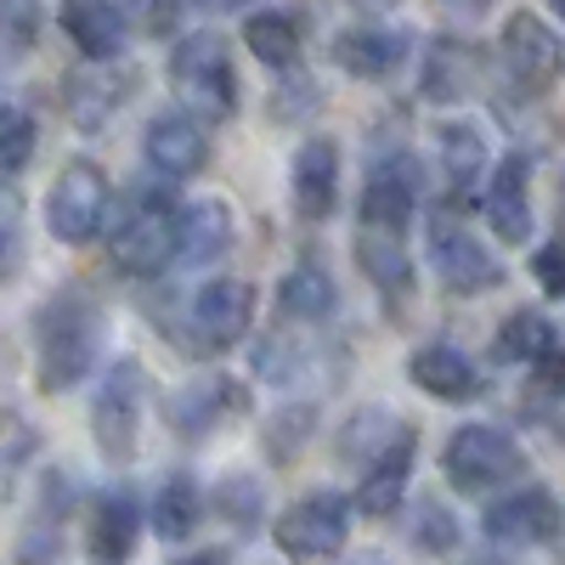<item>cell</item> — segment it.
<instances>
[{
    "instance_id": "12",
    "label": "cell",
    "mask_w": 565,
    "mask_h": 565,
    "mask_svg": "<svg viewBox=\"0 0 565 565\" xmlns=\"http://www.w3.org/2000/svg\"><path fill=\"white\" fill-rule=\"evenodd\" d=\"M141 159H148V170L164 175V181H186V175L204 170L210 136L193 114H153L148 130H141Z\"/></svg>"
},
{
    "instance_id": "30",
    "label": "cell",
    "mask_w": 565,
    "mask_h": 565,
    "mask_svg": "<svg viewBox=\"0 0 565 565\" xmlns=\"http://www.w3.org/2000/svg\"><path fill=\"white\" fill-rule=\"evenodd\" d=\"M119 103H125V85H119V79H103V74H79V79H68V114H74L85 130H97Z\"/></svg>"
},
{
    "instance_id": "34",
    "label": "cell",
    "mask_w": 565,
    "mask_h": 565,
    "mask_svg": "<svg viewBox=\"0 0 565 565\" xmlns=\"http://www.w3.org/2000/svg\"><path fill=\"white\" fill-rule=\"evenodd\" d=\"M0 34H7L12 45H34V34H40L34 0H0Z\"/></svg>"
},
{
    "instance_id": "5",
    "label": "cell",
    "mask_w": 565,
    "mask_h": 565,
    "mask_svg": "<svg viewBox=\"0 0 565 565\" xmlns=\"http://www.w3.org/2000/svg\"><path fill=\"white\" fill-rule=\"evenodd\" d=\"M108 204H114V186L103 175V164L74 159L57 170L52 193H45V226H52L57 244H90L97 232L108 226Z\"/></svg>"
},
{
    "instance_id": "36",
    "label": "cell",
    "mask_w": 565,
    "mask_h": 565,
    "mask_svg": "<svg viewBox=\"0 0 565 565\" xmlns=\"http://www.w3.org/2000/svg\"><path fill=\"white\" fill-rule=\"evenodd\" d=\"M18 266V199L0 193V277Z\"/></svg>"
},
{
    "instance_id": "25",
    "label": "cell",
    "mask_w": 565,
    "mask_h": 565,
    "mask_svg": "<svg viewBox=\"0 0 565 565\" xmlns=\"http://www.w3.org/2000/svg\"><path fill=\"white\" fill-rule=\"evenodd\" d=\"M204 521V492L193 476H170L159 492H153V532L164 543H186L193 526Z\"/></svg>"
},
{
    "instance_id": "33",
    "label": "cell",
    "mask_w": 565,
    "mask_h": 565,
    "mask_svg": "<svg viewBox=\"0 0 565 565\" xmlns=\"http://www.w3.org/2000/svg\"><path fill=\"white\" fill-rule=\"evenodd\" d=\"M452 543H458V521H452L441 503H430V509L418 514V548L424 554H447Z\"/></svg>"
},
{
    "instance_id": "32",
    "label": "cell",
    "mask_w": 565,
    "mask_h": 565,
    "mask_svg": "<svg viewBox=\"0 0 565 565\" xmlns=\"http://www.w3.org/2000/svg\"><path fill=\"white\" fill-rule=\"evenodd\" d=\"M34 159V119H0V181H12L23 175Z\"/></svg>"
},
{
    "instance_id": "23",
    "label": "cell",
    "mask_w": 565,
    "mask_h": 565,
    "mask_svg": "<svg viewBox=\"0 0 565 565\" xmlns=\"http://www.w3.org/2000/svg\"><path fill=\"white\" fill-rule=\"evenodd\" d=\"M334 306H340V289H334V277H328V266H317V260H300L277 289V311L289 322H328Z\"/></svg>"
},
{
    "instance_id": "1",
    "label": "cell",
    "mask_w": 565,
    "mask_h": 565,
    "mask_svg": "<svg viewBox=\"0 0 565 565\" xmlns=\"http://www.w3.org/2000/svg\"><path fill=\"white\" fill-rule=\"evenodd\" d=\"M103 351V317L90 306V295L63 289L57 300H45L34 317V362H40V391H74Z\"/></svg>"
},
{
    "instance_id": "14",
    "label": "cell",
    "mask_w": 565,
    "mask_h": 565,
    "mask_svg": "<svg viewBox=\"0 0 565 565\" xmlns=\"http://www.w3.org/2000/svg\"><path fill=\"white\" fill-rule=\"evenodd\" d=\"M289 199L300 210V221H322V215H334L340 204V148L334 141H300V153H295V170H289Z\"/></svg>"
},
{
    "instance_id": "27",
    "label": "cell",
    "mask_w": 565,
    "mask_h": 565,
    "mask_svg": "<svg viewBox=\"0 0 565 565\" xmlns=\"http://www.w3.org/2000/svg\"><path fill=\"white\" fill-rule=\"evenodd\" d=\"M244 45L266 63V68H289L300 57V23L289 12H255L244 23Z\"/></svg>"
},
{
    "instance_id": "41",
    "label": "cell",
    "mask_w": 565,
    "mask_h": 565,
    "mask_svg": "<svg viewBox=\"0 0 565 565\" xmlns=\"http://www.w3.org/2000/svg\"><path fill=\"white\" fill-rule=\"evenodd\" d=\"M554 12H559V23H565V0H554Z\"/></svg>"
},
{
    "instance_id": "26",
    "label": "cell",
    "mask_w": 565,
    "mask_h": 565,
    "mask_svg": "<svg viewBox=\"0 0 565 565\" xmlns=\"http://www.w3.org/2000/svg\"><path fill=\"white\" fill-rule=\"evenodd\" d=\"M436 153H441L447 181L463 193V186H476V181H481V170H487V136H481V125L452 119V125H441V130H436Z\"/></svg>"
},
{
    "instance_id": "16",
    "label": "cell",
    "mask_w": 565,
    "mask_h": 565,
    "mask_svg": "<svg viewBox=\"0 0 565 565\" xmlns=\"http://www.w3.org/2000/svg\"><path fill=\"white\" fill-rule=\"evenodd\" d=\"M407 481H413V430L402 424L396 441H385L380 452H373V469L362 476V487H356L351 503H356L362 514H373V521H385V514L402 503Z\"/></svg>"
},
{
    "instance_id": "22",
    "label": "cell",
    "mask_w": 565,
    "mask_h": 565,
    "mask_svg": "<svg viewBox=\"0 0 565 565\" xmlns=\"http://www.w3.org/2000/svg\"><path fill=\"white\" fill-rule=\"evenodd\" d=\"M356 266H362V277L373 282V289H385V295H407V282H413L407 244L391 226H362L356 232Z\"/></svg>"
},
{
    "instance_id": "31",
    "label": "cell",
    "mask_w": 565,
    "mask_h": 565,
    "mask_svg": "<svg viewBox=\"0 0 565 565\" xmlns=\"http://www.w3.org/2000/svg\"><path fill=\"white\" fill-rule=\"evenodd\" d=\"M186 12H193V0H125V23L148 40L175 34L186 23Z\"/></svg>"
},
{
    "instance_id": "2",
    "label": "cell",
    "mask_w": 565,
    "mask_h": 565,
    "mask_svg": "<svg viewBox=\"0 0 565 565\" xmlns=\"http://www.w3.org/2000/svg\"><path fill=\"white\" fill-rule=\"evenodd\" d=\"M170 85L193 119H232L238 114V74L221 34H186L170 52Z\"/></svg>"
},
{
    "instance_id": "37",
    "label": "cell",
    "mask_w": 565,
    "mask_h": 565,
    "mask_svg": "<svg viewBox=\"0 0 565 565\" xmlns=\"http://www.w3.org/2000/svg\"><path fill=\"white\" fill-rule=\"evenodd\" d=\"M532 367H537V385H543V391H554V396H565V351H559V345H554L548 356H537Z\"/></svg>"
},
{
    "instance_id": "38",
    "label": "cell",
    "mask_w": 565,
    "mask_h": 565,
    "mask_svg": "<svg viewBox=\"0 0 565 565\" xmlns=\"http://www.w3.org/2000/svg\"><path fill=\"white\" fill-rule=\"evenodd\" d=\"M175 565H226V548H210V554H186Z\"/></svg>"
},
{
    "instance_id": "6",
    "label": "cell",
    "mask_w": 565,
    "mask_h": 565,
    "mask_svg": "<svg viewBox=\"0 0 565 565\" xmlns=\"http://www.w3.org/2000/svg\"><path fill=\"white\" fill-rule=\"evenodd\" d=\"M351 521H356V503L345 492H306L271 521V537L289 559H322V554L345 548Z\"/></svg>"
},
{
    "instance_id": "24",
    "label": "cell",
    "mask_w": 565,
    "mask_h": 565,
    "mask_svg": "<svg viewBox=\"0 0 565 565\" xmlns=\"http://www.w3.org/2000/svg\"><path fill=\"white\" fill-rule=\"evenodd\" d=\"M232 407H238V391H232L226 380H199V385H186V391L170 402V424H175L186 441H199V436L215 430L221 413H232Z\"/></svg>"
},
{
    "instance_id": "13",
    "label": "cell",
    "mask_w": 565,
    "mask_h": 565,
    "mask_svg": "<svg viewBox=\"0 0 565 565\" xmlns=\"http://www.w3.org/2000/svg\"><path fill=\"white\" fill-rule=\"evenodd\" d=\"M526 186H532V159L503 153L492 181H487V193H481V215L503 244H526V232H532V193Z\"/></svg>"
},
{
    "instance_id": "20",
    "label": "cell",
    "mask_w": 565,
    "mask_h": 565,
    "mask_svg": "<svg viewBox=\"0 0 565 565\" xmlns=\"http://www.w3.org/2000/svg\"><path fill=\"white\" fill-rule=\"evenodd\" d=\"M407 57V34L396 29H345L334 40V63L351 79H391Z\"/></svg>"
},
{
    "instance_id": "19",
    "label": "cell",
    "mask_w": 565,
    "mask_h": 565,
    "mask_svg": "<svg viewBox=\"0 0 565 565\" xmlns=\"http://www.w3.org/2000/svg\"><path fill=\"white\" fill-rule=\"evenodd\" d=\"M63 29L90 63H114L125 52V7H114V0H68Z\"/></svg>"
},
{
    "instance_id": "21",
    "label": "cell",
    "mask_w": 565,
    "mask_h": 565,
    "mask_svg": "<svg viewBox=\"0 0 565 565\" xmlns=\"http://www.w3.org/2000/svg\"><path fill=\"white\" fill-rule=\"evenodd\" d=\"M141 543V503L130 492H108L90 509V554L103 565H125Z\"/></svg>"
},
{
    "instance_id": "42",
    "label": "cell",
    "mask_w": 565,
    "mask_h": 565,
    "mask_svg": "<svg viewBox=\"0 0 565 565\" xmlns=\"http://www.w3.org/2000/svg\"><path fill=\"white\" fill-rule=\"evenodd\" d=\"M0 119H7V97H0Z\"/></svg>"
},
{
    "instance_id": "29",
    "label": "cell",
    "mask_w": 565,
    "mask_h": 565,
    "mask_svg": "<svg viewBox=\"0 0 565 565\" xmlns=\"http://www.w3.org/2000/svg\"><path fill=\"white\" fill-rule=\"evenodd\" d=\"M554 351V322L543 317V311H509L503 317V328H498V356H509V362H537V356H548Z\"/></svg>"
},
{
    "instance_id": "8",
    "label": "cell",
    "mask_w": 565,
    "mask_h": 565,
    "mask_svg": "<svg viewBox=\"0 0 565 565\" xmlns=\"http://www.w3.org/2000/svg\"><path fill=\"white\" fill-rule=\"evenodd\" d=\"M141 396H148V373H141L130 356L108 367V380L97 391V407H90V436H97L103 458L130 463L141 447Z\"/></svg>"
},
{
    "instance_id": "4",
    "label": "cell",
    "mask_w": 565,
    "mask_h": 565,
    "mask_svg": "<svg viewBox=\"0 0 565 565\" xmlns=\"http://www.w3.org/2000/svg\"><path fill=\"white\" fill-rule=\"evenodd\" d=\"M521 441H514L509 430H498V424H463V430H452L447 452H441V469H447V487L463 492V498H487L498 492L503 481L521 476Z\"/></svg>"
},
{
    "instance_id": "17",
    "label": "cell",
    "mask_w": 565,
    "mask_h": 565,
    "mask_svg": "<svg viewBox=\"0 0 565 565\" xmlns=\"http://www.w3.org/2000/svg\"><path fill=\"white\" fill-rule=\"evenodd\" d=\"M413 204H418V170H413L407 159L373 164V175H367V186H362V226H391V232H407Z\"/></svg>"
},
{
    "instance_id": "28",
    "label": "cell",
    "mask_w": 565,
    "mask_h": 565,
    "mask_svg": "<svg viewBox=\"0 0 565 565\" xmlns=\"http://www.w3.org/2000/svg\"><path fill=\"white\" fill-rule=\"evenodd\" d=\"M469 79H476V57L458 40H436L430 45V68H424V97L430 103H458Z\"/></svg>"
},
{
    "instance_id": "39",
    "label": "cell",
    "mask_w": 565,
    "mask_h": 565,
    "mask_svg": "<svg viewBox=\"0 0 565 565\" xmlns=\"http://www.w3.org/2000/svg\"><path fill=\"white\" fill-rule=\"evenodd\" d=\"M351 7H362V12H391L396 0H351Z\"/></svg>"
},
{
    "instance_id": "9",
    "label": "cell",
    "mask_w": 565,
    "mask_h": 565,
    "mask_svg": "<svg viewBox=\"0 0 565 565\" xmlns=\"http://www.w3.org/2000/svg\"><path fill=\"white\" fill-rule=\"evenodd\" d=\"M498 52H503V68H509V79L521 85V90H548L565 74V45H559V34L537 12L503 18Z\"/></svg>"
},
{
    "instance_id": "18",
    "label": "cell",
    "mask_w": 565,
    "mask_h": 565,
    "mask_svg": "<svg viewBox=\"0 0 565 565\" xmlns=\"http://www.w3.org/2000/svg\"><path fill=\"white\" fill-rule=\"evenodd\" d=\"M407 380L424 396H436V402H469L481 391V367L469 362L458 345H418L413 362H407Z\"/></svg>"
},
{
    "instance_id": "15",
    "label": "cell",
    "mask_w": 565,
    "mask_h": 565,
    "mask_svg": "<svg viewBox=\"0 0 565 565\" xmlns=\"http://www.w3.org/2000/svg\"><path fill=\"white\" fill-rule=\"evenodd\" d=\"M226 249H232V210L221 199H199L175 210V244H170L175 266H215Z\"/></svg>"
},
{
    "instance_id": "11",
    "label": "cell",
    "mask_w": 565,
    "mask_h": 565,
    "mask_svg": "<svg viewBox=\"0 0 565 565\" xmlns=\"http://www.w3.org/2000/svg\"><path fill=\"white\" fill-rule=\"evenodd\" d=\"M487 537L498 548H537V543H554L559 526H565V509L548 487H521V492H509L487 509Z\"/></svg>"
},
{
    "instance_id": "35",
    "label": "cell",
    "mask_w": 565,
    "mask_h": 565,
    "mask_svg": "<svg viewBox=\"0 0 565 565\" xmlns=\"http://www.w3.org/2000/svg\"><path fill=\"white\" fill-rule=\"evenodd\" d=\"M532 271H537V282H543V295L565 300V244H543V249L532 255Z\"/></svg>"
},
{
    "instance_id": "40",
    "label": "cell",
    "mask_w": 565,
    "mask_h": 565,
    "mask_svg": "<svg viewBox=\"0 0 565 565\" xmlns=\"http://www.w3.org/2000/svg\"><path fill=\"white\" fill-rule=\"evenodd\" d=\"M469 565H514V559H503V554H481V559H469Z\"/></svg>"
},
{
    "instance_id": "10",
    "label": "cell",
    "mask_w": 565,
    "mask_h": 565,
    "mask_svg": "<svg viewBox=\"0 0 565 565\" xmlns=\"http://www.w3.org/2000/svg\"><path fill=\"white\" fill-rule=\"evenodd\" d=\"M430 266L441 277V289H452V295H481V289H492V282L503 277L498 255L476 238V232H463L452 215L430 221Z\"/></svg>"
},
{
    "instance_id": "7",
    "label": "cell",
    "mask_w": 565,
    "mask_h": 565,
    "mask_svg": "<svg viewBox=\"0 0 565 565\" xmlns=\"http://www.w3.org/2000/svg\"><path fill=\"white\" fill-rule=\"evenodd\" d=\"M249 328H255V289L244 277H210L204 289L186 300V340L204 356L232 351Z\"/></svg>"
},
{
    "instance_id": "3",
    "label": "cell",
    "mask_w": 565,
    "mask_h": 565,
    "mask_svg": "<svg viewBox=\"0 0 565 565\" xmlns=\"http://www.w3.org/2000/svg\"><path fill=\"white\" fill-rule=\"evenodd\" d=\"M175 244V186L159 175V186H141L125 204L119 226L108 232V260L130 277H153L170 260Z\"/></svg>"
}]
</instances>
